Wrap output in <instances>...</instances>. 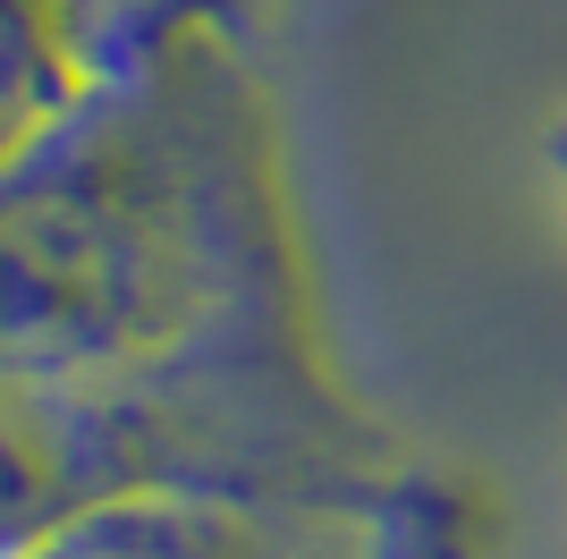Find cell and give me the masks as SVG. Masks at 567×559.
Listing matches in <instances>:
<instances>
[{
  "mask_svg": "<svg viewBox=\"0 0 567 559\" xmlns=\"http://www.w3.org/2000/svg\"><path fill=\"white\" fill-rule=\"evenodd\" d=\"M246 348L322 331L271 93L213 0H178L0 170V373L144 382Z\"/></svg>",
  "mask_w": 567,
  "mask_h": 559,
  "instance_id": "cell-1",
  "label": "cell"
},
{
  "mask_svg": "<svg viewBox=\"0 0 567 559\" xmlns=\"http://www.w3.org/2000/svg\"><path fill=\"white\" fill-rule=\"evenodd\" d=\"M406 500V491H399ZM399 500H297V491H111L9 559H364Z\"/></svg>",
  "mask_w": 567,
  "mask_h": 559,
  "instance_id": "cell-2",
  "label": "cell"
},
{
  "mask_svg": "<svg viewBox=\"0 0 567 559\" xmlns=\"http://www.w3.org/2000/svg\"><path fill=\"white\" fill-rule=\"evenodd\" d=\"M153 18L111 9V0H0V170L25 144H43L94 93V77L118 60V43L144 34Z\"/></svg>",
  "mask_w": 567,
  "mask_h": 559,
  "instance_id": "cell-3",
  "label": "cell"
},
{
  "mask_svg": "<svg viewBox=\"0 0 567 559\" xmlns=\"http://www.w3.org/2000/svg\"><path fill=\"white\" fill-rule=\"evenodd\" d=\"M364 559H492V517L474 509L466 491L424 475V484L390 509V526H381V542Z\"/></svg>",
  "mask_w": 567,
  "mask_h": 559,
  "instance_id": "cell-4",
  "label": "cell"
},
{
  "mask_svg": "<svg viewBox=\"0 0 567 559\" xmlns=\"http://www.w3.org/2000/svg\"><path fill=\"white\" fill-rule=\"evenodd\" d=\"M550 170H559V179H567V128H559V136H550Z\"/></svg>",
  "mask_w": 567,
  "mask_h": 559,
  "instance_id": "cell-5",
  "label": "cell"
}]
</instances>
